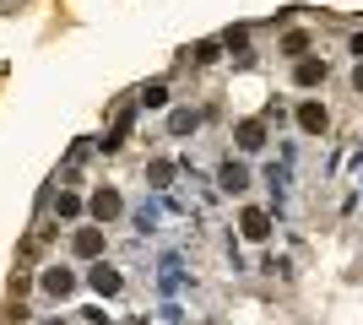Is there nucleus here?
<instances>
[{
    "label": "nucleus",
    "instance_id": "nucleus-8",
    "mask_svg": "<svg viewBox=\"0 0 363 325\" xmlns=\"http://www.w3.org/2000/svg\"><path fill=\"white\" fill-rule=\"evenodd\" d=\"M244 239H255V244H260V239H272V217H266V212H244Z\"/></svg>",
    "mask_w": 363,
    "mask_h": 325
},
{
    "label": "nucleus",
    "instance_id": "nucleus-5",
    "mask_svg": "<svg viewBox=\"0 0 363 325\" xmlns=\"http://www.w3.org/2000/svg\"><path fill=\"white\" fill-rule=\"evenodd\" d=\"M71 249L82 255V261H92V255H104V228H82L71 239Z\"/></svg>",
    "mask_w": 363,
    "mask_h": 325
},
{
    "label": "nucleus",
    "instance_id": "nucleus-12",
    "mask_svg": "<svg viewBox=\"0 0 363 325\" xmlns=\"http://www.w3.org/2000/svg\"><path fill=\"white\" fill-rule=\"evenodd\" d=\"M141 103H147V108H163V103H168V87H163V81H152V87H141Z\"/></svg>",
    "mask_w": 363,
    "mask_h": 325
},
{
    "label": "nucleus",
    "instance_id": "nucleus-10",
    "mask_svg": "<svg viewBox=\"0 0 363 325\" xmlns=\"http://www.w3.org/2000/svg\"><path fill=\"white\" fill-rule=\"evenodd\" d=\"M196 125H201V114H196V108H174V114H168V130H174V136H190Z\"/></svg>",
    "mask_w": 363,
    "mask_h": 325
},
{
    "label": "nucleus",
    "instance_id": "nucleus-1",
    "mask_svg": "<svg viewBox=\"0 0 363 325\" xmlns=\"http://www.w3.org/2000/svg\"><path fill=\"white\" fill-rule=\"evenodd\" d=\"M217 185H223L228 195H244V190H250V169H244V163H233V157H228L223 169H217Z\"/></svg>",
    "mask_w": 363,
    "mask_h": 325
},
{
    "label": "nucleus",
    "instance_id": "nucleus-9",
    "mask_svg": "<svg viewBox=\"0 0 363 325\" xmlns=\"http://www.w3.org/2000/svg\"><path fill=\"white\" fill-rule=\"evenodd\" d=\"M293 81H298V87H315V81H325V60H298Z\"/></svg>",
    "mask_w": 363,
    "mask_h": 325
},
{
    "label": "nucleus",
    "instance_id": "nucleus-11",
    "mask_svg": "<svg viewBox=\"0 0 363 325\" xmlns=\"http://www.w3.org/2000/svg\"><path fill=\"white\" fill-rule=\"evenodd\" d=\"M147 179H152V190H168V179H174V163H147Z\"/></svg>",
    "mask_w": 363,
    "mask_h": 325
},
{
    "label": "nucleus",
    "instance_id": "nucleus-6",
    "mask_svg": "<svg viewBox=\"0 0 363 325\" xmlns=\"http://www.w3.org/2000/svg\"><path fill=\"white\" fill-rule=\"evenodd\" d=\"M260 147H266V125H260V120H244L239 125V152H260Z\"/></svg>",
    "mask_w": 363,
    "mask_h": 325
},
{
    "label": "nucleus",
    "instance_id": "nucleus-2",
    "mask_svg": "<svg viewBox=\"0 0 363 325\" xmlns=\"http://www.w3.org/2000/svg\"><path fill=\"white\" fill-rule=\"evenodd\" d=\"M87 282H92V293H104V298H114V293L125 287V282H120V271H114V266H104V261H98V266L87 271Z\"/></svg>",
    "mask_w": 363,
    "mask_h": 325
},
{
    "label": "nucleus",
    "instance_id": "nucleus-13",
    "mask_svg": "<svg viewBox=\"0 0 363 325\" xmlns=\"http://www.w3.org/2000/svg\"><path fill=\"white\" fill-rule=\"evenodd\" d=\"M55 212H60V217H76V212H82V201H76L71 190H60V201H55Z\"/></svg>",
    "mask_w": 363,
    "mask_h": 325
},
{
    "label": "nucleus",
    "instance_id": "nucleus-7",
    "mask_svg": "<svg viewBox=\"0 0 363 325\" xmlns=\"http://www.w3.org/2000/svg\"><path fill=\"white\" fill-rule=\"evenodd\" d=\"M298 125H303V130H309V136H320V130L331 125V114H325V108H320V103H303V108H298Z\"/></svg>",
    "mask_w": 363,
    "mask_h": 325
},
{
    "label": "nucleus",
    "instance_id": "nucleus-3",
    "mask_svg": "<svg viewBox=\"0 0 363 325\" xmlns=\"http://www.w3.org/2000/svg\"><path fill=\"white\" fill-rule=\"evenodd\" d=\"M125 212V201H120V190H98V195H92V217H98V222H114V217Z\"/></svg>",
    "mask_w": 363,
    "mask_h": 325
},
{
    "label": "nucleus",
    "instance_id": "nucleus-14",
    "mask_svg": "<svg viewBox=\"0 0 363 325\" xmlns=\"http://www.w3.org/2000/svg\"><path fill=\"white\" fill-rule=\"evenodd\" d=\"M352 87H358V93H363V60H358V71H352Z\"/></svg>",
    "mask_w": 363,
    "mask_h": 325
},
{
    "label": "nucleus",
    "instance_id": "nucleus-4",
    "mask_svg": "<svg viewBox=\"0 0 363 325\" xmlns=\"http://www.w3.org/2000/svg\"><path fill=\"white\" fill-rule=\"evenodd\" d=\"M38 282H44V293H49V298H65V293L76 287V277L65 271V266H49V271H44Z\"/></svg>",
    "mask_w": 363,
    "mask_h": 325
}]
</instances>
